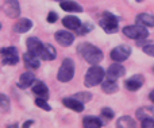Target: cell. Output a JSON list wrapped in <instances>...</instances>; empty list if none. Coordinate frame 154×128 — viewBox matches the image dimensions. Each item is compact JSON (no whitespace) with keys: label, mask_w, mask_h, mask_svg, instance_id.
Instances as JSON below:
<instances>
[{"label":"cell","mask_w":154,"mask_h":128,"mask_svg":"<svg viewBox=\"0 0 154 128\" xmlns=\"http://www.w3.org/2000/svg\"><path fill=\"white\" fill-rule=\"evenodd\" d=\"M79 54L91 65H97L103 61V51L91 43H81L79 46Z\"/></svg>","instance_id":"1"},{"label":"cell","mask_w":154,"mask_h":128,"mask_svg":"<svg viewBox=\"0 0 154 128\" xmlns=\"http://www.w3.org/2000/svg\"><path fill=\"white\" fill-rule=\"evenodd\" d=\"M104 76H106V72H104L103 67L97 66V65H93V66L89 67L88 72L85 73L84 85L87 86V88H92V86L99 85V84L103 82Z\"/></svg>","instance_id":"2"},{"label":"cell","mask_w":154,"mask_h":128,"mask_svg":"<svg viewBox=\"0 0 154 128\" xmlns=\"http://www.w3.org/2000/svg\"><path fill=\"white\" fill-rule=\"evenodd\" d=\"M73 76H75V62L70 58H65L60 66L57 80L60 82H69L73 78Z\"/></svg>","instance_id":"3"},{"label":"cell","mask_w":154,"mask_h":128,"mask_svg":"<svg viewBox=\"0 0 154 128\" xmlns=\"http://www.w3.org/2000/svg\"><path fill=\"white\" fill-rule=\"evenodd\" d=\"M100 27L107 32V34H114L119 30V20L118 18L111 12H104L99 22Z\"/></svg>","instance_id":"4"},{"label":"cell","mask_w":154,"mask_h":128,"mask_svg":"<svg viewBox=\"0 0 154 128\" xmlns=\"http://www.w3.org/2000/svg\"><path fill=\"white\" fill-rule=\"evenodd\" d=\"M123 34L126 37H128L130 39H135V40H141V39H146L149 37V31L145 26L142 24H135V26H126L123 28Z\"/></svg>","instance_id":"5"},{"label":"cell","mask_w":154,"mask_h":128,"mask_svg":"<svg viewBox=\"0 0 154 128\" xmlns=\"http://www.w3.org/2000/svg\"><path fill=\"white\" fill-rule=\"evenodd\" d=\"M2 54V62L4 65H16L19 62L18 51L14 46H8V47H3L0 50Z\"/></svg>","instance_id":"6"},{"label":"cell","mask_w":154,"mask_h":128,"mask_svg":"<svg viewBox=\"0 0 154 128\" xmlns=\"http://www.w3.org/2000/svg\"><path fill=\"white\" fill-rule=\"evenodd\" d=\"M111 58L112 61L115 62H123L131 55V47L130 46H126V45H122V46H118L115 47L114 50L111 51Z\"/></svg>","instance_id":"7"},{"label":"cell","mask_w":154,"mask_h":128,"mask_svg":"<svg viewBox=\"0 0 154 128\" xmlns=\"http://www.w3.org/2000/svg\"><path fill=\"white\" fill-rule=\"evenodd\" d=\"M3 10H4L5 15L11 19L19 18V15H20V7H19L18 0H5Z\"/></svg>","instance_id":"8"},{"label":"cell","mask_w":154,"mask_h":128,"mask_svg":"<svg viewBox=\"0 0 154 128\" xmlns=\"http://www.w3.org/2000/svg\"><path fill=\"white\" fill-rule=\"evenodd\" d=\"M125 74H126V69L122 66V65H119V62L112 64L106 72L107 80H111V81H116L118 78L123 77Z\"/></svg>","instance_id":"9"},{"label":"cell","mask_w":154,"mask_h":128,"mask_svg":"<svg viewBox=\"0 0 154 128\" xmlns=\"http://www.w3.org/2000/svg\"><path fill=\"white\" fill-rule=\"evenodd\" d=\"M54 38H56L57 43L61 46H70L73 42H75V35L70 34L69 31H65V30H60V31L56 32V35H54Z\"/></svg>","instance_id":"10"},{"label":"cell","mask_w":154,"mask_h":128,"mask_svg":"<svg viewBox=\"0 0 154 128\" xmlns=\"http://www.w3.org/2000/svg\"><path fill=\"white\" fill-rule=\"evenodd\" d=\"M143 82H145L143 76H141V74H135V76H133V77H130L128 80H126L125 86H126V89H127V91H130V92H135V91H138L139 88H142Z\"/></svg>","instance_id":"11"},{"label":"cell","mask_w":154,"mask_h":128,"mask_svg":"<svg viewBox=\"0 0 154 128\" xmlns=\"http://www.w3.org/2000/svg\"><path fill=\"white\" fill-rule=\"evenodd\" d=\"M27 50L30 51L31 54H34V55H41V53H42L43 50V43L41 42L38 38L35 37H30L29 39H27Z\"/></svg>","instance_id":"12"},{"label":"cell","mask_w":154,"mask_h":128,"mask_svg":"<svg viewBox=\"0 0 154 128\" xmlns=\"http://www.w3.org/2000/svg\"><path fill=\"white\" fill-rule=\"evenodd\" d=\"M62 104L66 108H69V109L75 111V112H82L84 111V103H81L75 97H65L62 100Z\"/></svg>","instance_id":"13"},{"label":"cell","mask_w":154,"mask_h":128,"mask_svg":"<svg viewBox=\"0 0 154 128\" xmlns=\"http://www.w3.org/2000/svg\"><path fill=\"white\" fill-rule=\"evenodd\" d=\"M32 93L37 94L38 97H42V99H49V89L46 86V84L42 82V81L35 80V82L32 84Z\"/></svg>","instance_id":"14"},{"label":"cell","mask_w":154,"mask_h":128,"mask_svg":"<svg viewBox=\"0 0 154 128\" xmlns=\"http://www.w3.org/2000/svg\"><path fill=\"white\" fill-rule=\"evenodd\" d=\"M31 28H32V22L30 19H19L14 24V31L18 32V34H26Z\"/></svg>","instance_id":"15"},{"label":"cell","mask_w":154,"mask_h":128,"mask_svg":"<svg viewBox=\"0 0 154 128\" xmlns=\"http://www.w3.org/2000/svg\"><path fill=\"white\" fill-rule=\"evenodd\" d=\"M34 82H35L34 73L32 72H26V73H23V74L20 76V78H19L18 86L20 89H26V88H29V86H31Z\"/></svg>","instance_id":"16"},{"label":"cell","mask_w":154,"mask_h":128,"mask_svg":"<svg viewBox=\"0 0 154 128\" xmlns=\"http://www.w3.org/2000/svg\"><path fill=\"white\" fill-rule=\"evenodd\" d=\"M60 7L66 12H82V7L73 0H62L60 1Z\"/></svg>","instance_id":"17"},{"label":"cell","mask_w":154,"mask_h":128,"mask_svg":"<svg viewBox=\"0 0 154 128\" xmlns=\"http://www.w3.org/2000/svg\"><path fill=\"white\" fill-rule=\"evenodd\" d=\"M39 57L42 59H45V61H53V59H56V57H57L56 47H54L53 45H50V43L43 45V50Z\"/></svg>","instance_id":"18"},{"label":"cell","mask_w":154,"mask_h":128,"mask_svg":"<svg viewBox=\"0 0 154 128\" xmlns=\"http://www.w3.org/2000/svg\"><path fill=\"white\" fill-rule=\"evenodd\" d=\"M23 61H24V64H26V66L30 67V69H38V67L41 66L38 55H34V54H31L30 51L23 54Z\"/></svg>","instance_id":"19"},{"label":"cell","mask_w":154,"mask_h":128,"mask_svg":"<svg viewBox=\"0 0 154 128\" xmlns=\"http://www.w3.org/2000/svg\"><path fill=\"white\" fill-rule=\"evenodd\" d=\"M62 24L69 30H79L80 26H81V22H80V19L77 18V16L69 15V16H65V18L62 19Z\"/></svg>","instance_id":"20"},{"label":"cell","mask_w":154,"mask_h":128,"mask_svg":"<svg viewBox=\"0 0 154 128\" xmlns=\"http://www.w3.org/2000/svg\"><path fill=\"white\" fill-rule=\"evenodd\" d=\"M82 127L85 128H100L103 127V121L96 116H87L82 119Z\"/></svg>","instance_id":"21"},{"label":"cell","mask_w":154,"mask_h":128,"mask_svg":"<svg viewBox=\"0 0 154 128\" xmlns=\"http://www.w3.org/2000/svg\"><path fill=\"white\" fill-rule=\"evenodd\" d=\"M137 23L145 27H154V15L150 13H139L137 16Z\"/></svg>","instance_id":"22"},{"label":"cell","mask_w":154,"mask_h":128,"mask_svg":"<svg viewBox=\"0 0 154 128\" xmlns=\"http://www.w3.org/2000/svg\"><path fill=\"white\" fill-rule=\"evenodd\" d=\"M101 89H103L104 93L107 94H112V93H116L119 86H118L116 81H111V80H106L101 82Z\"/></svg>","instance_id":"23"},{"label":"cell","mask_w":154,"mask_h":128,"mask_svg":"<svg viewBox=\"0 0 154 128\" xmlns=\"http://www.w3.org/2000/svg\"><path fill=\"white\" fill-rule=\"evenodd\" d=\"M116 127L118 128H135L137 123L134 121V119L130 118V116H122V118L118 119Z\"/></svg>","instance_id":"24"},{"label":"cell","mask_w":154,"mask_h":128,"mask_svg":"<svg viewBox=\"0 0 154 128\" xmlns=\"http://www.w3.org/2000/svg\"><path fill=\"white\" fill-rule=\"evenodd\" d=\"M137 118L139 120H145V119H149V118H154V108L152 107H143V108H139L137 111Z\"/></svg>","instance_id":"25"},{"label":"cell","mask_w":154,"mask_h":128,"mask_svg":"<svg viewBox=\"0 0 154 128\" xmlns=\"http://www.w3.org/2000/svg\"><path fill=\"white\" fill-rule=\"evenodd\" d=\"M10 107H11L10 99H8L5 94L0 93V108H2L4 112H8V111H10Z\"/></svg>","instance_id":"26"},{"label":"cell","mask_w":154,"mask_h":128,"mask_svg":"<svg viewBox=\"0 0 154 128\" xmlns=\"http://www.w3.org/2000/svg\"><path fill=\"white\" fill-rule=\"evenodd\" d=\"M75 99H77V100H80L81 103H88V101H91V99H92V94L89 93V92H81V93H76L75 96Z\"/></svg>","instance_id":"27"},{"label":"cell","mask_w":154,"mask_h":128,"mask_svg":"<svg viewBox=\"0 0 154 128\" xmlns=\"http://www.w3.org/2000/svg\"><path fill=\"white\" fill-rule=\"evenodd\" d=\"M35 105L42 108V109H45V111H51V107L48 104L46 99H42V97H37V99H35Z\"/></svg>","instance_id":"28"},{"label":"cell","mask_w":154,"mask_h":128,"mask_svg":"<svg viewBox=\"0 0 154 128\" xmlns=\"http://www.w3.org/2000/svg\"><path fill=\"white\" fill-rule=\"evenodd\" d=\"M101 116H104L106 119L111 120V119H114L115 113H114V111H112L111 108H103V109H101Z\"/></svg>","instance_id":"29"},{"label":"cell","mask_w":154,"mask_h":128,"mask_svg":"<svg viewBox=\"0 0 154 128\" xmlns=\"http://www.w3.org/2000/svg\"><path fill=\"white\" fill-rule=\"evenodd\" d=\"M92 28H93L92 24H81L80 28L77 30V32H79L80 35H84V34H87V32H89Z\"/></svg>","instance_id":"30"},{"label":"cell","mask_w":154,"mask_h":128,"mask_svg":"<svg viewBox=\"0 0 154 128\" xmlns=\"http://www.w3.org/2000/svg\"><path fill=\"white\" fill-rule=\"evenodd\" d=\"M142 128H154V119L153 118H149V119H145L142 120Z\"/></svg>","instance_id":"31"},{"label":"cell","mask_w":154,"mask_h":128,"mask_svg":"<svg viewBox=\"0 0 154 128\" xmlns=\"http://www.w3.org/2000/svg\"><path fill=\"white\" fill-rule=\"evenodd\" d=\"M143 53L145 54H147V55H152L154 57V45H146V46H143Z\"/></svg>","instance_id":"32"},{"label":"cell","mask_w":154,"mask_h":128,"mask_svg":"<svg viewBox=\"0 0 154 128\" xmlns=\"http://www.w3.org/2000/svg\"><path fill=\"white\" fill-rule=\"evenodd\" d=\"M57 19H58V15H57L56 12H49V15H48V22L49 23H56Z\"/></svg>","instance_id":"33"},{"label":"cell","mask_w":154,"mask_h":128,"mask_svg":"<svg viewBox=\"0 0 154 128\" xmlns=\"http://www.w3.org/2000/svg\"><path fill=\"white\" fill-rule=\"evenodd\" d=\"M149 99H150V101H152L153 104H154V89H153L152 92H150V94H149Z\"/></svg>","instance_id":"34"},{"label":"cell","mask_w":154,"mask_h":128,"mask_svg":"<svg viewBox=\"0 0 154 128\" xmlns=\"http://www.w3.org/2000/svg\"><path fill=\"white\" fill-rule=\"evenodd\" d=\"M32 123H34L32 120H29V121H26V123L23 124V127H24V128H26V127H30V126H32Z\"/></svg>","instance_id":"35"},{"label":"cell","mask_w":154,"mask_h":128,"mask_svg":"<svg viewBox=\"0 0 154 128\" xmlns=\"http://www.w3.org/2000/svg\"><path fill=\"white\" fill-rule=\"evenodd\" d=\"M56 1H62V0H56Z\"/></svg>","instance_id":"36"},{"label":"cell","mask_w":154,"mask_h":128,"mask_svg":"<svg viewBox=\"0 0 154 128\" xmlns=\"http://www.w3.org/2000/svg\"><path fill=\"white\" fill-rule=\"evenodd\" d=\"M0 30H2V23H0Z\"/></svg>","instance_id":"37"},{"label":"cell","mask_w":154,"mask_h":128,"mask_svg":"<svg viewBox=\"0 0 154 128\" xmlns=\"http://www.w3.org/2000/svg\"><path fill=\"white\" fill-rule=\"evenodd\" d=\"M137 1H142V0H137Z\"/></svg>","instance_id":"38"}]
</instances>
